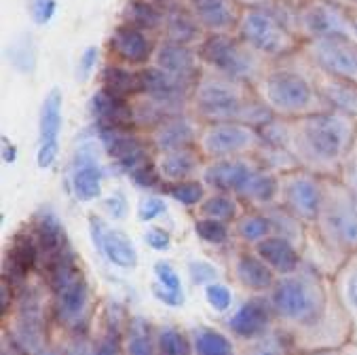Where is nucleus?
Segmentation results:
<instances>
[{"instance_id":"nucleus-1","label":"nucleus","mask_w":357,"mask_h":355,"mask_svg":"<svg viewBox=\"0 0 357 355\" xmlns=\"http://www.w3.org/2000/svg\"><path fill=\"white\" fill-rule=\"evenodd\" d=\"M266 296L277 328L288 334L294 351H338L351 342V326L330 275L303 262L298 271L277 277Z\"/></svg>"},{"instance_id":"nucleus-2","label":"nucleus","mask_w":357,"mask_h":355,"mask_svg":"<svg viewBox=\"0 0 357 355\" xmlns=\"http://www.w3.org/2000/svg\"><path fill=\"white\" fill-rule=\"evenodd\" d=\"M36 275L49 292V311L57 338H91L98 303L83 258L75 246L40 262Z\"/></svg>"},{"instance_id":"nucleus-3","label":"nucleus","mask_w":357,"mask_h":355,"mask_svg":"<svg viewBox=\"0 0 357 355\" xmlns=\"http://www.w3.org/2000/svg\"><path fill=\"white\" fill-rule=\"evenodd\" d=\"M355 133V119L336 110H321L285 121V149L298 169L319 178H338Z\"/></svg>"},{"instance_id":"nucleus-4","label":"nucleus","mask_w":357,"mask_h":355,"mask_svg":"<svg viewBox=\"0 0 357 355\" xmlns=\"http://www.w3.org/2000/svg\"><path fill=\"white\" fill-rule=\"evenodd\" d=\"M357 252V197L338 178H326L324 199L303 248L305 264L334 275Z\"/></svg>"},{"instance_id":"nucleus-5","label":"nucleus","mask_w":357,"mask_h":355,"mask_svg":"<svg viewBox=\"0 0 357 355\" xmlns=\"http://www.w3.org/2000/svg\"><path fill=\"white\" fill-rule=\"evenodd\" d=\"M192 114L197 123H243L254 129L277 119L248 83L220 75H203L192 89Z\"/></svg>"},{"instance_id":"nucleus-6","label":"nucleus","mask_w":357,"mask_h":355,"mask_svg":"<svg viewBox=\"0 0 357 355\" xmlns=\"http://www.w3.org/2000/svg\"><path fill=\"white\" fill-rule=\"evenodd\" d=\"M3 334L26 355H63L49 311V292L38 275L17 288L13 311L3 317Z\"/></svg>"},{"instance_id":"nucleus-7","label":"nucleus","mask_w":357,"mask_h":355,"mask_svg":"<svg viewBox=\"0 0 357 355\" xmlns=\"http://www.w3.org/2000/svg\"><path fill=\"white\" fill-rule=\"evenodd\" d=\"M258 96L271 108V112L283 121L328 110L317 89L313 66L309 75L292 66H279L268 70L258 81Z\"/></svg>"},{"instance_id":"nucleus-8","label":"nucleus","mask_w":357,"mask_h":355,"mask_svg":"<svg viewBox=\"0 0 357 355\" xmlns=\"http://www.w3.org/2000/svg\"><path fill=\"white\" fill-rule=\"evenodd\" d=\"M201 63L209 66L213 75L227 77L231 81L248 83L260 81V57L239 36L229 32H209L197 45Z\"/></svg>"},{"instance_id":"nucleus-9","label":"nucleus","mask_w":357,"mask_h":355,"mask_svg":"<svg viewBox=\"0 0 357 355\" xmlns=\"http://www.w3.org/2000/svg\"><path fill=\"white\" fill-rule=\"evenodd\" d=\"M237 36L256 53L277 59L290 57L303 47L285 17L266 7H248L241 11Z\"/></svg>"},{"instance_id":"nucleus-10","label":"nucleus","mask_w":357,"mask_h":355,"mask_svg":"<svg viewBox=\"0 0 357 355\" xmlns=\"http://www.w3.org/2000/svg\"><path fill=\"white\" fill-rule=\"evenodd\" d=\"M102 153L104 151L96 129L85 131L77 139V146L68 161V172H66V184L75 201L79 203L102 201L104 180H106V167L100 159Z\"/></svg>"},{"instance_id":"nucleus-11","label":"nucleus","mask_w":357,"mask_h":355,"mask_svg":"<svg viewBox=\"0 0 357 355\" xmlns=\"http://www.w3.org/2000/svg\"><path fill=\"white\" fill-rule=\"evenodd\" d=\"M301 53L319 75L357 85V38L353 34H328L309 38Z\"/></svg>"},{"instance_id":"nucleus-12","label":"nucleus","mask_w":357,"mask_h":355,"mask_svg":"<svg viewBox=\"0 0 357 355\" xmlns=\"http://www.w3.org/2000/svg\"><path fill=\"white\" fill-rule=\"evenodd\" d=\"M258 146V129L243 123H205L197 139V149L205 161L252 157Z\"/></svg>"},{"instance_id":"nucleus-13","label":"nucleus","mask_w":357,"mask_h":355,"mask_svg":"<svg viewBox=\"0 0 357 355\" xmlns=\"http://www.w3.org/2000/svg\"><path fill=\"white\" fill-rule=\"evenodd\" d=\"M324 182L326 178L298 167L279 174V205L311 227L324 199Z\"/></svg>"},{"instance_id":"nucleus-14","label":"nucleus","mask_w":357,"mask_h":355,"mask_svg":"<svg viewBox=\"0 0 357 355\" xmlns=\"http://www.w3.org/2000/svg\"><path fill=\"white\" fill-rule=\"evenodd\" d=\"M96 133L110 165L123 176L157 155L149 135L137 129H96Z\"/></svg>"},{"instance_id":"nucleus-15","label":"nucleus","mask_w":357,"mask_h":355,"mask_svg":"<svg viewBox=\"0 0 357 355\" xmlns=\"http://www.w3.org/2000/svg\"><path fill=\"white\" fill-rule=\"evenodd\" d=\"M277 328L275 313L266 294H250L245 296L225 322V330L239 342H254Z\"/></svg>"},{"instance_id":"nucleus-16","label":"nucleus","mask_w":357,"mask_h":355,"mask_svg":"<svg viewBox=\"0 0 357 355\" xmlns=\"http://www.w3.org/2000/svg\"><path fill=\"white\" fill-rule=\"evenodd\" d=\"M87 231L91 246L100 252V256L121 271H135L139 264V252L133 243V239L123 231L110 227V222L91 211L87 216Z\"/></svg>"},{"instance_id":"nucleus-17","label":"nucleus","mask_w":357,"mask_h":355,"mask_svg":"<svg viewBox=\"0 0 357 355\" xmlns=\"http://www.w3.org/2000/svg\"><path fill=\"white\" fill-rule=\"evenodd\" d=\"M63 127V93L51 87L38 112V142H36V167L53 169L59 161V137Z\"/></svg>"},{"instance_id":"nucleus-18","label":"nucleus","mask_w":357,"mask_h":355,"mask_svg":"<svg viewBox=\"0 0 357 355\" xmlns=\"http://www.w3.org/2000/svg\"><path fill=\"white\" fill-rule=\"evenodd\" d=\"M142 77V96L153 104L165 108L172 114H186V106L192 98V87L180 83L159 66H144L139 68Z\"/></svg>"},{"instance_id":"nucleus-19","label":"nucleus","mask_w":357,"mask_h":355,"mask_svg":"<svg viewBox=\"0 0 357 355\" xmlns=\"http://www.w3.org/2000/svg\"><path fill=\"white\" fill-rule=\"evenodd\" d=\"M229 273L248 294H268L277 281V275L266 266V262L252 248L241 243L229 248Z\"/></svg>"},{"instance_id":"nucleus-20","label":"nucleus","mask_w":357,"mask_h":355,"mask_svg":"<svg viewBox=\"0 0 357 355\" xmlns=\"http://www.w3.org/2000/svg\"><path fill=\"white\" fill-rule=\"evenodd\" d=\"M38 262H40V250L36 237L30 231V227H22L20 231L13 233L5 250L3 279L11 281L15 288H20L38 273Z\"/></svg>"},{"instance_id":"nucleus-21","label":"nucleus","mask_w":357,"mask_h":355,"mask_svg":"<svg viewBox=\"0 0 357 355\" xmlns=\"http://www.w3.org/2000/svg\"><path fill=\"white\" fill-rule=\"evenodd\" d=\"M131 313L119 303H106L96 322L87 355H123L125 326Z\"/></svg>"},{"instance_id":"nucleus-22","label":"nucleus","mask_w":357,"mask_h":355,"mask_svg":"<svg viewBox=\"0 0 357 355\" xmlns=\"http://www.w3.org/2000/svg\"><path fill=\"white\" fill-rule=\"evenodd\" d=\"M87 110L91 114L93 129H137L133 100L119 98L102 87L89 98Z\"/></svg>"},{"instance_id":"nucleus-23","label":"nucleus","mask_w":357,"mask_h":355,"mask_svg":"<svg viewBox=\"0 0 357 355\" xmlns=\"http://www.w3.org/2000/svg\"><path fill=\"white\" fill-rule=\"evenodd\" d=\"M256 161L254 157H239V159H218V161H205L201 169V180L213 192H231L239 195L245 180L254 172Z\"/></svg>"},{"instance_id":"nucleus-24","label":"nucleus","mask_w":357,"mask_h":355,"mask_svg":"<svg viewBox=\"0 0 357 355\" xmlns=\"http://www.w3.org/2000/svg\"><path fill=\"white\" fill-rule=\"evenodd\" d=\"M28 227L36 237V243L40 250V262L66 252L68 248H73V241L68 237L63 220L59 218V214L51 205H40L32 214ZM40 262H38V266H40Z\"/></svg>"},{"instance_id":"nucleus-25","label":"nucleus","mask_w":357,"mask_h":355,"mask_svg":"<svg viewBox=\"0 0 357 355\" xmlns=\"http://www.w3.org/2000/svg\"><path fill=\"white\" fill-rule=\"evenodd\" d=\"M110 53L116 63L123 66H146L157 53V43L149 32H142L133 26L121 24L112 30L108 40Z\"/></svg>"},{"instance_id":"nucleus-26","label":"nucleus","mask_w":357,"mask_h":355,"mask_svg":"<svg viewBox=\"0 0 357 355\" xmlns=\"http://www.w3.org/2000/svg\"><path fill=\"white\" fill-rule=\"evenodd\" d=\"M199 131H201V125L195 123L188 114H176L159 123L146 135L153 144V151L161 155V153L182 151V149H195L199 139Z\"/></svg>"},{"instance_id":"nucleus-27","label":"nucleus","mask_w":357,"mask_h":355,"mask_svg":"<svg viewBox=\"0 0 357 355\" xmlns=\"http://www.w3.org/2000/svg\"><path fill=\"white\" fill-rule=\"evenodd\" d=\"M155 66H159L167 75H172L174 79H178L180 83H184L192 89L199 83V79L203 77L201 59H199L197 51H192L186 45H178V43H169V40H165L163 45L157 47Z\"/></svg>"},{"instance_id":"nucleus-28","label":"nucleus","mask_w":357,"mask_h":355,"mask_svg":"<svg viewBox=\"0 0 357 355\" xmlns=\"http://www.w3.org/2000/svg\"><path fill=\"white\" fill-rule=\"evenodd\" d=\"M264 262L266 266L277 275V277H283V275H290L294 271H298L303 266V248L296 246L294 241L285 239L281 235H268L266 239H262L260 243H256L252 248Z\"/></svg>"},{"instance_id":"nucleus-29","label":"nucleus","mask_w":357,"mask_h":355,"mask_svg":"<svg viewBox=\"0 0 357 355\" xmlns=\"http://www.w3.org/2000/svg\"><path fill=\"white\" fill-rule=\"evenodd\" d=\"M151 294L157 303H161L167 309H180L186 305V292L180 271L172 260H155L153 262V283Z\"/></svg>"},{"instance_id":"nucleus-30","label":"nucleus","mask_w":357,"mask_h":355,"mask_svg":"<svg viewBox=\"0 0 357 355\" xmlns=\"http://www.w3.org/2000/svg\"><path fill=\"white\" fill-rule=\"evenodd\" d=\"M332 288L351 326V342H357V252L351 254L332 275Z\"/></svg>"},{"instance_id":"nucleus-31","label":"nucleus","mask_w":357,"mask_h":355,"mask_svg":"<svg viewBox=\"0 0 357 355\" xmlns=\"http://www.w3.org/2000/svg\"><path fill=\"white\" fill-rule=\"evenodd\" d=\"M192 13L197 15L203 30L209 32H229L237 28L241 11L235 0H186Z\"/></svg>"},{"instance_id":"nucleus-32","label":"nucleus","mask_w":357,"mask_h":355,"mask_svg":"<svg viewBox=\"0 0 357 355\" xmlns=\"http://www.w3.org/2000/svg\"><path fill=\"white\" fill-rule=\"evenodd\" d=\"M301 28L309 34V38L328 36V34H353L351 22H347L338 9L326 3H311L298 15Z\"/></svg>"},{"instance_id":"nucleus-33","label":"nucleus","mask_w":357,"mask_h":355,"mask_svg":"<svg viewBox=\"0 0 357 355\" xmlns=\"http://www.w3.org/2000/svg\"><path fill=\"white\" fill-rule=\"evenodd\" d=\"M163 13H165V20H163L165 40L186 45V47H190L192 43H201L203 28L188 5L172 3V5L163 7Z\"/></svg>"},{"instance_id":"nucleus-34","label":"nucleus","mask_w":357,"mask_h":355,"mask_svg":"<svg viewBox=\"0 0 357 355\" xmlns=\"http://www.w3.org/2000/svg\"><path fill=\"white\" fill-rule=\"evenodd\" d=\"M157 163H159L163 182H174V180L199 178L201 169L205 165V159L199 153V149L195 146V149L161 153V155H157Z\"/></svg>"},{"instance_id":"nucleus-35","label":"nucleus","mask_w":357,"mask_h":355,"mask_svg":"<svg viewBox=\"0 0 357 355\" xmlns=\"http://www.w3.org/2000/svg\"><path fill=\"white\" fill-rule=\"evenodd\" d=\"M317 77V89L321 100L326 102L328 110L342 112L351 119L357 121V85L340 79H332L326 75H319L315 70Z\"/></svg>"},{"instance_id":"nucleus-36","label":"nucleus","mask_w":357,"mask_h":355,"mask_svg":"<svg viewBox=\"0 0 357 355\" xmlns=\"http://www.w3.org/2000/svg\"><path fill=\"white\" fill-rule=\"evenodd\" d=\"M195 355H239V342L222 328L197 324L190 328Z\"/></svg>"},{"instance_id":"nucleus-37","label":"nucleus","mask_w":357,"mask_h":355,"mask_svg":"<svg viewBox=\"0 0 357 355\" xmlns=\"http://www.w3.org/2000/svg\"><path fill=\"white\" fill-rule=\"evenodd\" d=\"M123 355H159L157 349V326L144 317L131 313L125 326Z\"/></svg>"},{"instance_id":"nucleus-38","label":"nucleus","mask_w":357,"mask_h":355,"mask_svg":"<svg viewBox=\"0 0 357 355\" xmlns=\"http://www.w3.org/2000/svg\"><path fill=\"white\" fill-rule=\"evenodd\" d=\"M100 87L125 98V100H135L142 96V77L139 70H133L131 66L123 63H106L100 73Z\"/></svg>"},{"instance_id":"nucleus-39","label":"nucleus","mask_w":357,"mask_h":355,"mask_svg":"<svg viewBox=\"0 0 357 355\" xmlns=\"http://www.w3.org/2000/svg\"><path fill=\"white\" fill-rule=\"evenodd\" d=\"M233 227V237L237 243L254 248L268 235H273V225L268 216L264 214V209H248L231 225Z\"/></svg>"},{"instance_id":"nucleus-40","label":"nucleus","mask_w":357,"mask_h":355,"mask_svg":"<svg viewBox=\"0 0 357 355\" xmlns=\"http://www.w3.org/2000/svg\"><path fill=\"white\" fill-rule=\"evenodd\" d=\"M123 24L133 26L142 32H157L163 28L165 13L153 0H127L123 7Z\"/></svg>"},{"instance_id":"nucleus-41","label":"nucleus","mask_w":357,"mask_h":355,"mask_svg":"<svg viewBox=\"0 0 357 355\" xmlns=\"http://www.w3.org/2000/svg\"><path fill=\"white\" fill-rule=\"evenodd\" d=\"M243 211H245V205L235 195L209 190L205 201L197 207V216H205V218H213V220L233 225Z\"/></svg>"},{"instance_id":"nucleus-42","label":"nucleus","mask_w":357,"mask_h":355,"mask_svg":"<svg viewBox=\"0 0 357 355\" xmlns=\"http://www.w3.org/2000/svg\"><path fill=\"white\" fill-rule=\"evenodd\" d=\"M159 192L163 197H169L172 201H176L182 207L197 209L205 201V197L209 195V188L205 186V182L201 178H188V180L163 182Z\"/></svg>"},{"instance_id":"nucleus-43","label":"nucleus","mask_w":357,"mask_h":355,"mask_svg":"<svg viewBox=\"0 0 357 355\" xmlns=\"http://www.w3.org/2000/svg\"><path fill=\"white\" fill-rule=\"evenodd\" d=\"M264 214L268 216L271 225H273V233L275 235H281L285 239L294 241L296 246L305 248V241H307V225L303 220H298L292 211H288L283 205L275 203L271 207L264 209Z\"/></svg>"},{"instance_id":"nucleus-44","label":"nucleus","mask_w":357,"mask_h":355,"mask_svg":"<svg viewBox=\"0 0 357 355\" xmlns=\"http://www.w3.org/2000/svg\"><path fill=\"white\" fill-rule=\"evenodd\" d=\"M157 349L159 355H195L190 330H184L178 324H159Z\"/></svg>"},{"instance_id":"nucleus-45","label":"nucleus","mask_w":357,"mask_h":355,"mask_svg":"<svg viewBox=\"0 0 357 355\" xmlns=\"http://www.w3.org/2000/svg\"><path fill=\"white\" fill-rule=\"evenodd\" d=\"M192 231H195L197 239L209 248H231V243L235 241L231 225L213 220V218H205V216L195 218Z\"/></svg>"},{"instance_id":"nucleus-46","label":"nucleus","mask_w":357,"mask_h":355,"mask_svg":"<svg viewBox=\"0 0 357 355\" xmlns=\"http://www.w3.org/2000/svg\"><path fill=\"white\" fill-rule=\"evenodd\" d=\"M7 59L9 63L22 75H34L38 53H36V43L32 34H20L15 36L9 47H7Z\"/></svg>"},{"instance_id":"nucleus-47","label":"nucleus","mask_w":357,"mask_h":355,"mask_svg":"<svg viewBox=\"0 0 357 355\" xmlns=\"http://www.w3.org/2000/svg\"><path fill=\"white\" fill-rule=\"evenodd\" d=\"M292 353H294L292 340L279 328H275L273 332H268L266 336L254 342L239 345V355H292Z\"/></svg>"},{"instance_id":"nucleus-48","label":"nucleus","mask_w":357,"mask_h":355,"mask_svg":"<svg viewBox=\"0 0 357 355\" xmlns=\"http://www.w3.org/2000/svg\"><path fill=\"white\" fill-rule=\"evenodd\" d=\"M203 301L213 315H229L235 309V292L220 279L203 288Z\"/></svg>"},{"instance_id":"nucleus-49","label":"nucleus","mask_w":357,"mask_h":355,"mask_svg":"<svg viewBox=\"0 0 357 355\" xmlns=\"http://www.w3.org/2000/svg\"><path fill=\"white\" fill-rule=\"evenodd\" d=\"M129 182L139 188V190H149V192H159L161 184H163V176H161V169H159V163H157V155L142 161L137 167H133L129 174H127Z\"/></svg>"},{"instance_id":"nucleus-50","label":"nucleus","mask_w":357,"mask_h":355,"mask_svg":"<svg viewBox=\"0 0 357 355\" xmlns=\"http://www.w3.org/2000/svg\"><path fill=\"white\" fill-rule=\"evenodd\" d=\"M165 214H167V201L161 192H149L139 197L135 207V218L142 225H155Z\"/></svg>"},{"instance_id":"nucleus-51","label":"nucleus","mask_w":357,"mask_h":355,"mask_svg":"<svg viewBox=\"0 0 357 355\" xmlns=\"http://www.w3.org/2000/svg\"><path fill=\"white\" fill-rule=\"evenodd\" d=\"M186 275L195 288H205L209 283L220 279V271L207 258H188L186 260Z\"/></svg>"},{"instance_id":"nucleus-52","label":"nucleus","mask_w":357,"mask_h":355,"mask_svg":"<svg viewBox=\"0 0 357 355\" xmlns=\"http://www.w3.org/2000/svg\"><path fill=\"white\" fill-rule=\"evenodd\" d=\"M100 207H102L104 218L108 222H123V220H127L129 209H131L129 207V199H127V195L121 188H114L106 197H102Z\"/></svg>"},{"instance_id":"nucleus-53","label":"nucleus","mask_w":357,"mask_h":355,"mask_svg":"<svg viewBox=\"0 0 357 355\" xmlns=\"http://www.w3.org/2000/svg\"><path fill=\"white\" fill-rule=\"evenodd\" d=\"M338 180L349 188L351 195L357 197V133H355V139L353 144L342 161V167H340V174H338Z\"/></svg>"},{"instance_id":"nucleus-54","label":"nucleus","mask_w":357,"mask_h":355,"mask_svg":"<svg viewBox=\"0 0 357 355\" xmlns=\"http://www.w3.org/2000/svg\"><path fill=\"white\" fill-rule=\"evenodd\" d=\"M144 246L153 252H159V254H165L172 250L174 246V237L172 233L165 229V227H159V225H151L146 231H144Z\"/></svg>"},{"instance_id":"nucleus-55","label":"nucleus","mask_w":357,"mask_h":355,"mask_svg":"<svg viewBox=\"0 0 357 355\" xmlns=\"http://www.w3.org/2000/svg\"><path fill=\"white\" fill-rule=\"evenodd\" d=\"M28 13L36 26H47L57 13V0H28Z\"/></svg>"},{"instance_id":"nucleus-56","label":"nucleus","mask_w":357,"mask_h":355,"mask_svg":"<svg viewBox=\"0 0 357 355\" xmlns=\"http://www.w3.org/2000/svg\"><path fill=\"white\" fill-rule=\"evenodd\" d=\"M98 59H100V49L98 47H87L81 57H79V63H77V81L81 83H87L93 75V70L98 66Z\"/></svg>"},{"instance_id":"nucleus-57","label":"nucleus","mask_w":357,"mask_h":355,"mask_svg":"<svg viewBox=\"0 0 357 355\" xmlns=\"http://www.w3.org/2000/svg\"><path fill=\"white\" fill-rule=\"evenodd\" d=\"M0 159L5 165H15L20 159V149L9 135H0Z\"/></svg>"},{"instance_id":"nucleus-58","label":"nucleus","mask_w":357,"mask_h":355,"mask_svg":"<svg viewBox=\"0 0 357 355\" xmlns=\"http://www.w3.org/2000/svg\"><path fill=\"white\" fill-rule=\"evenodd\" d=\"M0 355H26V353L3 334V349H0Z\"/></svg>"},{"instance_id":"nucleus-59","label":"nucleus","mask_w":357,"mask_h":355,"mask_svg":"<svg viewBox=\"0 0 357 355\" xmlns=\"http://www.w3.org/2000/svg\"><path fill=\"white\" fill-rule=\"evenodd\" d=\"M292 355H340V349L338 351H294Z\"/></svg>"},{"instance_id":"nucleus-60","label":"nucleus","mask_w":357,"mask_h":355,"mask_svg":"<svg viewBox=\"0 0 357 355\" xmlns=\"http://www.w3.org/2000/svg\"><path fill=\"white\" fill-rule=\"evenodd\" d=\"M340 355H357V342H349L340 349Z\"/></svg>"},{"instance_id":"nucleus-61","label":"nucleus","mask_w":357,"mask_h":355,"mask_svg":"<svg viewBox=\"0 0 357 355\" xmlns=\"http://www.w3.org/2000/svg\"><path fill=\"white\" fill-rule=\"evenodd\" d=\"M153 3H157L159 7H167V5H172V3H176V0H153Z\"/></svg>"},{"instance_id":"nucleus-62","label":"nucleus","mask_w":357,"mask_h":355,"mask_svg":"<svg viewBox=\"0 0 357 355\" xmlns=\"http://www.w3.org/2000/svg\"><path fill=\"white\" fill-rule=\"evenodd\" d=\"M351 30H353V36L357 38V15H355V17L351 20Z\"/></svg>"}]
</instances>
